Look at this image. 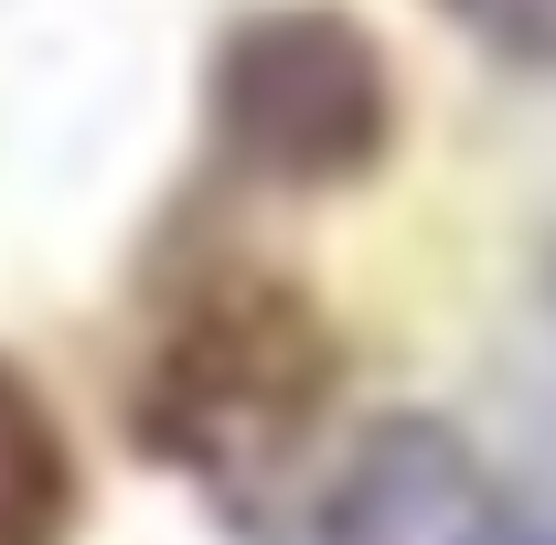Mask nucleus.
<instances>
[{
	"label": "nucleus",
	"instance_id": "nucleus-1",
	"mask_svg": "<svg viewBox=\"0 0 556 545\" xmlns=\"http://www.w3.org/2000/svg\"><path fill=\"white\" fill-rule=\"evenodd\" d=\"M343 407V332L311 289L225 268L172 300L129 385V439L214 492L225 514H257L311 471L321 428Z\"/></svg>",
	"mask_w": 556,
	"mask_h": 545
},
{
	"label": "nucleus",
	"instance_id": "nucleus-2",
	"mask_svg": "<svg viewBox=\"0 0 556 545\" xmlns=\"http://www.w3.org/2000/svg\"><path fill=\"white\" fill-rule=\"evenodd\" d=\"M204 129L236 182L268 193H353L386 172L407 129L396 54L343 0H257L214 33L204 65Z\"/></svg>",
	"mask_w": 556,
	"mask_h": 545
},
{
	"label": "nucleus",
	"instance_id": "nucleus-3",
	"mask_svg": "<svg viewBox=\"0 0 556 545\" xmlns=\"http://www.w3.org/2000/svg\"><path fill=\"white\" fill-rule=\"evenodd\" d=\"M311 545H546V524H525L514 481L450 417L396 407V417H364L321 460Z\"/></svg>",
	"mask_w": 556,
	"mask_h": 545
},
{
	"label": "nucleus",
	"instance_id": "nucleus-4",
	"mask_svg": "<svg viewBox=\"0 0 556 545\" xmlns=\"http://www.w3.org/2000/svg\"><path fill=\"white\" fill-rule=\"evenodd\" d=\"M75 503H86V471L65 417L0 353V545H75Z\"/></svg>",
	"mask_w": 556,
	"mask_h": 545
},
{
	"label": "nucleus",
	"instance_id": "nucleus-5",
	"mask_svg": "<svg viewBox=\"0 0 556 545\" xmlns=\"http://www.w3.org/2000/svg\"><path fill=\"white\" fill-rule=\"evenodd\" d=\"M439 11L514 65H556V0H439Z\"/></svg>",
	"mask_w": 556,
	"mask_h": 545
}]
</instances>
